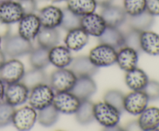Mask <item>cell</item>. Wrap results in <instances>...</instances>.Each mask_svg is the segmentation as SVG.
I'll list each match as a JSON object with an SVG mask.
<instances>
[{"label": "cell", "mask_w": 159, "mask_h": 131, "mask_svg": "<svg viewBox=\"0 0 159 131\" xmlns=\"http://www.w3.org/2000/svg\"><path fill=\"white\" fill-rule=\"evenodd\" d=\"M101 15L107 26L119 28L125 22H127V15L124 8L119 6L110 5L107 7L102 8Z\"/></svg>", "instance_id": "cell-15"}, {"label": "cell", "mask_w": 159, "mask_h": 131, "mask_svg": "<svg viewBox=\"0 0 159 131\" xmlns=\"http://www.w3.org/2000/svg\"><path fill=\"white\" fill-rule=\"evenodd\" d=\"M30 89L21 81L7 84L5 90L4 100L11 106H18L24 104L28 100Z\"/></svg>", "instance_id": "cell-9"}, {"label": "cell", "mask_w": 159, "mask_h": 131, "mask_svg": "<svg viewBox=\"0 0 159 131\" xmlns=\"http://www.w3.org/2000/svg\"><path fill=\"white\" fill-rule=\"evenodd\" d=\"M21 82L24 83L30 90L32 88L38 85L48 83V78L43 69L33 68L30 70L25 72Z\"/></svg>", "instance_id": "cell-29"}, {"label": "cell", "mask_w": 159, "mask_h": 131, "mask_svg": "<svg viewBox=\"0 0 159 131\" xmlns=\"http://www.w3.org/2000/svg\"><path fill=\"white\" fill-rule=\"evenodd\" d=\"M140 129L144 131L155 130L159 127V108L147 107L139 114L138 120Z\"/></svg>", "instance_id": "cell-21"}, {"label": "cell", "mask_w": 159, "mask_h": 131, "mask_svg": "<svg viewBox=\"0 0 159 131\" xmlns=\"http://www.w3.org/2000/svg\"><path fill=\"white\" fill-rule=\"evenodd\" d=\"M24 12L18 1L9 0L0 3V23L6 25H12L19 23Z\"/></svg>", "instance_id": "cell-12"}, {"label": "cell", "mask_w": 159, "mask_h": 131, "mask_svg": "<svg viewBox=\"0 0 159 131\" xmlns=\"http://www.w3.org/2000/svg\"><path fill=\"white\" fill-rule=\"evenodd\" d=\"M81 100L71 91L55 92L52 105L60 113L75 114L80 106Z\"/></svg>", "instance_id": "cell-8"}, {"label": "cell", "mask_w": 159, "mask_h": 131, "mask_svg": "<svg viewBox=\"0 0 159 131\" xmlns=\"http://www.w3.org/2000/svg\"><path fill=\"white\" fill-rule=\"evenodd\" d=\"M6 83L0 78V103L4 100L5 97V90H6Z\"/></svg>", "instance_id": "cell-42"}, {"label": "cell", "mask_w": 159, "mask_h": 131, "mask_svg": "<svg viewBox=\"0 0 159 131\" xmlns=\"http://www.w3.org/2000/svg\"><path fill=\"white\" fill-rule=\"evenodd\" d=\"M60 113L55 109L53 105L40 109L37 113V120L41 126L44 127L52 126L57 123Z\"/></svg>", "instance_id": "cell-31"}, {"label": "cell", "mask_w": 159, "mask_h": 131, "mask_svg": "<svg viewBox=\"0 0 159 131\" xmlns=\"http://www.w3.org/2000/svg\"><path fill=\"white\" fill-rule=\"evenodd\" d=\"M89 35L81 27L68 31L65 38V44L71 51H78L83 49L89 43Z\"/></svg>", "instance_id": "cell-20"}, {"label": "cell", "mask_w": 159, "mask_h": 131, "mask_svg": "<svg viewBox=\"0 0 159 131\" xmlns=\"http://www.w3.org/2000/svg\"><path fill=\"white\" fill-rule=\"evenodd\" d=\"M17 1H18V0H17Z\"/></svg>", "instance_id": "cell-48"}, {"label": "cell", "mask_w": 159, "mask_h": 131, "mask_svg": "<svg viewBox=\"0 0 159 131\" xmlns=\"http://www.w3.org/2000/svg\"><path fill=\"white\" fill-rule=\"evenodd\" d=\"M2 43V37L1 35H0V48H1Z\"/></svg>", "instance_id": "cell-45"}, {"label": "cell", "mask_w": 159, "mask_h": 131, "mask_svg": "<svg viewBox=\"0 0 159 131\" xmlns=\"http://www.w3.org/2000/svg\"><path fill=\"white\" fill-rule=\"evenodd\" d=\"M23 63L17 58L6 60L0 68V78L7 84L21 81L25 74Z\"/></svg>", "instance_id": "cell-6"}, {"label": "cell", "mask_w": 159, "mask_h": 131, "mask_svg": "<svg viewBox=\"0 0 159 131\" xmlns=\"http://www.w3.org/2000/svg\"><path fill=\"white\" fill-rule=\"evenodd\" d=\"M126 129V130H137V129H140L138 120H133V121L127 123L125 126V129Z\"/></svg>", "instance_id": "cell-40"}, {"label": "cell", "mask_w": 159, "mask_h": 131, "mask_svg": "<svg viewBox=\"0 0 159 131\" xmlns=\"http://www.w3.org/2000/svg\"><path fill=\"white\" fill-rule=\"evenodd\" d=\"M147 0H124V11L127 16L138 15L146 10Z\"/></svg>", "instance_id": "cell-34"}, {"label": "cell", "mask_w": 159, "mask_h": 131, "mask_svg": "<svg viewBox=\"0 0 159 131\" xmlns=\"http://www.w3.org/2000/svg\"><path fill=\"white\" fill-rule=\"evenodd\" d=\"M97 89L96 82L90 76L78 77L74 87L71 92H73L81 101L89 100Z\"/></svg>", "instance_id": "cell-18"}, {"label": "cell", "mask_w": 159, "mask_h": 131, "mask_svg": "<svg viewBox=\"0 0 159 131\" xmlns=\"http://www.w3.org/2000/svg\"><path fill=\"white\" fill-rule=\"evenodd\" d=\"M73 59L71 51L66 46H55L49 49L50 64L57 69L67 68Z\"/></svg>", "instance_id": "cell-16"}, {"label": "cell", "mask_w": 159, "mask_h": 131, "mask_svg": "<svg viewBox=\"0 0 159 131\" xmlns=\"http://www.w3.org/2000/svg\"><path fill=\"white\" fill-rule=\"evenodd\" d=\"M139 59V52L128 46H124L117 50L116 63L125 72L137 67Z\"/></svg>", "instance_id": "cell-17"}, {"label": "cell", "mask_w": 159, "mask_h": 131, "mask_svg": "<svg viewBox=\"0 0 159 131\" xmlns=\"http://www.w3.org/2000/svg\"><path fill=\"white\" fill-rule=\"evenodd\" d=\"M29 61L33 68L44 69L50 65L49 49L41 46L33 49L30 52Z\"/></svg>", "instance_id": "cell-28"}, {"label": "cell", "mask_w": 159, "mask_h": 131, "mask_svg": "<svg viewBox=\"0 0 159 131\" xmlns=\"http://www.w3.org/2000/svg\"><path fill=\"white\" fill-rule=\"evenodd\" d=\"M48 1L51 2H61L67 1V0H48Z\"/></svg>", "instance_id": "cell-44"}, {"label": "cell", "mask_w": 159, "mask_h": 131, "mask_svg": "<svg viewBox=\"0 0 159 131\" xmlns=\"http://www.w3.org/2000/svg\"><path fill=\"white\" fill-rule=\"evenodd\" d=\"M37 15L42 27L57 29L61 24L63 10L57 6L49 5L40 9Z\"/></svg>", "instance_id": "cell-14"}, {"label": "cell", "mask_w": 159, "mask_h": 131, "mask_svg": "<svg viewBox=\"0 0 159 131\" xmlns=\"http://www.w3.org/2000/svg\"><path fill=\"white\" fill-rule=\"evenodd\" d=\"M127 21L130 29L141 32L149 30L152 27L155 23V16L145 10L138 15L127 16Z\"/></svg>", "instance_id": "cell-25"}, {"label": "cell", "mask_w": 159, "mask_h": 131, "mask_svg": "<svg viewBox=\"0 0 159 131\" xmlns=\"http://www.w3.org/2000/svg\"><path fill=\"white\" fill-rule=\"evenodd\" d=\"M5 61H6V55H5L4 52L0 49V68L5 63Z\"/></svg>", "instance_id": "cell-43"}, {"label": "cell", "mask_w": 159, "mask_h": 131, "mask_svg": "<svg viewBox=\"0 0 159 131\" xmlns=\"http://www.w3.org/2000/svg\"><path fill=\"white\" fill-rule=\"evenodd\" d=\"M78 77L71 69L61 68L53 71L48 82L55 92L71 91Z\"/></svg>", "instance_id": "cell-4"}, {"label": "cell", "mask_w": 159, "mask_h": 131, "mask_svg": "<svg viewBox=\"0 0 159 131\" xmlns=\"http://www.w3.org/2000/svg\"><path fill=\"white\" fill-rule=\"evenodd\" d=\"M94 1L96 3V5H97V6L104 8L111 5L113 0H94Z\"/></svg>", "instance_id": "cell-41"}, {"label": "cell", "mask_w": 159, "mask_h": 131, "mask_svg": "<svg viewBox=\"0 0 159 131\" xmlns=\"http://www.w3.org/2000/svg\"><path fill=\"white\" fill-rule=\"evenodd\" d=\"M146 11L153 16H159V0H147Z\"/></svg>", "instance_id": "cell-39"}, {"label": "cell", "mask_w": 159, "mask_h": 131, "mask_svg": "<svg viewBox=\"0 0 159 131\" xmlns=\"http://www.w3.org/2000/svg\"><path fill=\"white\" fill-rule=\"evenodd\" d=\"M37 120V110L29 105L15 109L12 116V123L18 130L26 131L34 127Z\"/></svg>", "instance_id": "cell-7"}, {"label": "cell", "mask_w": 159, "mask_h": 131, "mask_svg": "<svg viewBox=\"0 0 159 131\" xmlns=\"http://www.w3.org/2000/svg\"><path fill=\"white\" fill-rule=\"evenodd\" d=\"M36 1H37H37H40V0H36Z\"/></svg>", "instance_id": "cell-47"}, {"label": "cell", "mask_w": 159, "mask_h": 131, "mask_svg": "<svg viewBox=\"0 0 159 131\" xmlns=\"http://www.w3.org/2000/svg\"><path fill=\"white\" fill-rule=\"evenodd\" d=\"M38 15L35 13L25 14L19 22L18 34L29 41L35 39L41 29Z\"/></svg>", "instance_id": "cell-11"}, {"label": "cell", "mask_w": 159, "mask_h": 131, "mask_svg": "<svg viewBox=\"0 0 159 131\" xmlns=\"http://www.w3.org/2000/svg\"><path fill=\"white\" fill-rule=\"evenodd\" d=\"M117 50L108 45L99 43L90 50L89 58L96 67H108L116 62Z\"/></svg>", "instance_id": "cell-5"}, {"label": "cell", "mask_w": 159, "mask_h": 131, "mask_svg": "<svg viewBox=\"0 0 159 131\" xmlns=\"http://www.w3.org/2000/svg\"><path fill=\"white\" fill-rule=\"evenodd\" d=\"M15 108L6 101L0 103V127H4L12 123Z\"/></svg>", "instance_id": "cell-36"}, {"label": "cell", "mask_w": 159, "mask_h": 131, "mask_svg": "<svg viewBox=\"0 0 159 131\" xmlns=\"http://www.w3.org/2000/svg\"><path fill=\"white\" fill-rule=\"evenodd\" d=\"M140 39H141V32L130 29L128 32L124 34V43H125L124 46L132 48L140 53L142 52L141 49Z\"/></svg>", "instance_id": "cell-35"}, {"label": "cell", "mask_w": 159, "mask_h": 131, "mask_svg": "<svg viewBox=\"0 0 159 131\" xmlns=\"http://www.w3.org/2000/svg\"><path fill=\"white\" fill-rule=\"evenodd\" d=\"M124 94L118 89H110L107 91L103 96V101L109 103L111 106L123 113L124 109Z\"/></svg>", "instance_id": "cell-32"}, {"label": "cell", "mask_w": 159, "mask_h": 131, "mask_svg": "<svg viewBox=\"0 0 159 131\" xmlns=\"http://www.w3.org/2000/svg\"><path fill=\"white\" fill-rule=\"evenodd\" d=\"M141 51L150 55H159V35L152 31L141 32Z\"/></svg>", "instance_id": "cell-24"}, {"label": "cell", "mask_w": 159, "mask_h": 131, "mask_svg": "<svg viewBox=\"0 0 159 131\" xmlns=\"http://www.w3.org/2000/svg\"><path fill=\"white\" fill-rule=\"evenodd\" d=\"M5 55L10 58H18L30 54L34 49L31 41L25 39L20 35H7L2 38Z\"/></svg>", "instance_id": "cell-1"}, {"label": "cell", "mask_w": 159, "mask_h": 131, "mask_svg": "<svg viewBox=\"0 0 159 131\" xmlns=\"http://www.w3.org/2000/svg\"><path fill=\"white\" fill-rule=\"evenodd\" d=\"M93 112L95 120L105 128L113 127L119 124L122 113L114 106L104 101L95 103Z\"/></svg>", "instance_id": "cell-3"}, {"label": "cell", "mask_w": 159, "mask_h": 131, "mask_svg": "<svg viewBox=\"0 0 159 131\" xmlns=\"http://www.w3.org/2000/svg\"><path fill=\"white\" fill-rule=\"evenodd\" d=\"M147 95L149 101H155L159 100V82L156 80H149L143 89Z\"/></svg>", "instance_id": "cell-37"}, {"label": "cell", "mask_w": 159, "mask_h": 131, "mask_svg": "<svg viewBox=\"0 0 159 131\" xmlns=\"http://www.w3.org/2000/svg\"><path fill=\"white\" fill-rule=\"evenodd\" d=\"M94 103L89 100L81 101L80 106L76 111L75 118L78 123L82 125H87L94 121Z\"/></svg>", "instance_id": "cell-30"}, {"label": "cell", "mask_w": 159, "mask_h": 131, "mask_svg": "<svg viewBox=\"0 0 159 131\" xmlns=\"http://www.w3.org/2000/svg\"><path fill=\"white\" fill-rule=\"evenodd\" d=\"M70 69L73 71L77 77L90 76L97 73L99 68L96 67L91 61L89 56L80 55L73 58L72 62L70 64Z\"/></svg>", "instance_id": "cell-19"}, {"label": "cell", "mask_w": 159, "mask_h": 131, "mask_svg": "<svg viewBox=\"0 0 159 131\" xmlns=\"http://www.w3.org/2000/svg\"><path fill=\"white\" fill-rule=\"evenodd\" d=\"M99 39V43L108 45L114 48L116 50L125 46L124 43V33H123L119 28L107 26Z\"/></svg>", "instance_id": "cell-22"}, {"label": "cell", "mask_w": 159, "mask_h": 131, "mask_svg": "<svg viewBox=\"0 0 159 131\" xmlns=\"http://www.w3.org/2000/svg\"><path fill=\"white\" fill-rule=\"evenodd\" d=\"M18 2L21 6L24 14L34 13V12L37 10L36 0H18Z\"/></svg>", "instance_id": "cell-38"}, {"label": "cell", "mask_w": 159, "mask_h": 131, "mask_svg": "<svg viewBox=\"0 0 159 131\" xmlns=\"http://www.w3.org/2000/svg\"><path fill=\"white\" fill-rule=\"evenodd\" d=\"M55 91L48 83H42L30 90L28 103L37 111L43 109L53 103Z\"/></svg>", "instance_id": "cell-2"}, {"label": "cell", "mask_w": 159, "mask_h": 131, "mask_svg": "<svg viewBox=\"0 0 159 131\" xmlns=\"http://www.w3.org/2000/svg\"><path fill=\"white\" fill-rule=\"evenodd\" d=\"M63 10V17H62L61 24L60 27L64 30L69 31L71 29L80 27L81 16L73 13L68 8L62 9Z\"/></svg>", "instance_id": "cell-33"}, {"label": "cell", "mask_w": 159, "mask_h": 131, "mask_svg": "<svg viewBox=\"0 0 159 131\" xmlns=\"http://www.w3.org/2000/svg\"><path fill=\"white\" fill-rule=\"evenodd\" d=\"M37 43L41 47L50 49L60 41V34L56 28L42 27L37 36Z\"/></svg>", "instance_id": "cell-26"}, {"label": "cell", "mask_w": 159, "mask_h": 131, "mask_svg": "<svg viewBox=\"0 0 159 131\" xmlns=\"http://www.w3.org/2000/svg\"><path fill=\"white\" fill-rule=\"evenodd\" d=\"M96 7L94 0H67V8L81 17L95 12Z\"/></svg>", "instance_id": "cell-27"}, {"label": "cell", "mask_w": 159, "mask_h": 131, "mask_svg": "<svg viewBox=\"0 0 159 131\" xmlns=\"http://www.w3.org/2000/svg\"><path fill=\"white\" fill-rule=\"evenodd\" d=\"M148 81L149 79L147 73L140 68L136 67L126 72V85L131 90H143Z\"/></svg>", "instance_id": "cell-23"}, {"label": "cell", "mask_w": 159, "mask_h": 131, "mask_svg": "<svg viewBox=\"0 0 159 131\" xmlns=\"http://www.w3.org/2000/svg\"><path fill=\"white\" fill-rule=\"evenodd\" d=\"M6 1H9V0H0V3H2V2H6Z\"/></svg>", "instance_id": "cell-46"}, {"label": "cell", "mask_w": 159, "mask_h": 131, "mask_svg": "<svg viewBox=\"0 0 159 131\" xmlns=\"http://www.w3.org/2000/svg\"><path fill=\"white\" fill-rule=\"evenodd\" d=\"M80 27L89 35L98 38L102 35L107 26L102 15L93 12L81 17Z\"/></svg>", "instance_id": "cell-13"}, {"label": "cell", "mask_w": 159, "mask_h": 131, "mask_svg": "<svg viewBox=\"0 0 159 131\" xmlns=\"http://www.w3.org/2000/svg\"><path fill=\"white\" fill-rule=\"evenodd\" d=\"M149 100L143 90H136L124 96V111L133 116H138L148 107Z\"/></svg>", "instance_id": "cell-10"}]
</instances>
